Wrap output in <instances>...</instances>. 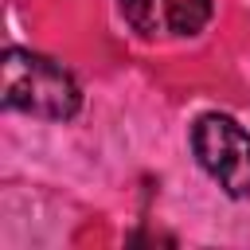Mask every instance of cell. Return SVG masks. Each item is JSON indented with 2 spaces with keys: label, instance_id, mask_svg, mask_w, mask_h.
Masks as SVG:
<instances>
[{
  "label": "cell",
  "instance_id": "3957f363",
  "mask_svg": "<svg viewBox=\"0 0 250 250\" xmlns=\"http://www.w3.org/2000/svg\"><path fill=\"white\" fill-rule=\"evenodd\" d=\"M172 8H176V0H121L125 23L145 39L172 31Z\"/></svg>",
  "mask_w": 250,
  "mask_h": 250
},
{
  "label": "cell",
  "instance_id": "277c9868",
  "mask_svg": "<svg viewBox=\"0 0 250 250\" xmlns=\"http://www.w3.org/2000/svg\"><path fill=\"white\" fill-rule=\"evenodd\" d=\"M211 12H215L211 0H176V8H172V31L176 35H199L207 27Z\"/></svg>",
  "mask_w": 250,
  "mask_h": 250
},
{
  "label": "cell",
  "instance_id": "7a4b0ae2",
  "mask_svg": "<svg viewBox=\"0 0 250 250\" xmlns=\"http://www.w3.org/2000/svg\"><path fill=\"white\" fill-rule=\"evenodd\" d=\"M191 152L199 168L230 195H250V133L227 113H203L191 125Z\"/></svg>",
  "mask_w": 250,
  "mask_h": 250
},
{
  "label": "cell",
  "instance_id": "6da1fadb",
  "mask_svg": "<svg viewBox=\"0 0 250 250\" xmlns=\"http://www.w3.org/2000/svg\"><path fill=\"white\" fill-rule=\"evenodd\" d=\"M0 94L8 109L43 117V121H70L82 105V90L66 66L47 55L8 47L0 62Z\"/></svg>",
  "mask_w": 250,
  "mask_h": 250
}]
</instances>
